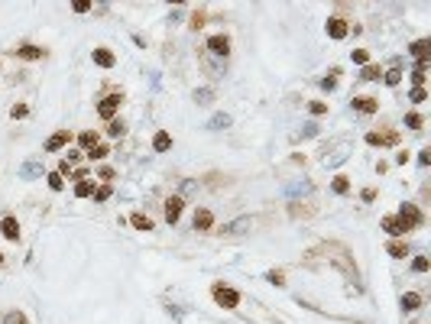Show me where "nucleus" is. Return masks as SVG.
<instances>
[{"instance_id":"nucleus-23","label":"nucleus","mask_w":431,"mask_h":324,"mask_svg":"<svg viewBox=\"0 0 431 324\" xmlns=\"http://www.w3.org/2000/svg\"><path fill=\"white\" fill-rule=\"evenodd\" d=\"M78 143H81L85 149H94V133H81V136H78Z\"/></svg>"},{"instance_id":"nucleus-20","label":"nucleus","mask_w":431,"mask_h":324,"mask_svg":"<svg viewBox=\"0 0 431 324\" xmlns=\"http://www.w3.org/2000/svg\"><path fill=\"white\" fill-rule=\"evenodd\" d=\"M243 227H250V217H240V221H234V224H227V233H240Z\"/></svg>"},{"instance_id":"nucleus-19","label":"nucleus","mask_w":431,"mask_h":324,"mask_svg":"<svg viewBox=\"0 0 431 324\" xmlns=\"http://www.w3.org/2000/svg\"><path fill=\"white\" fill-rule=\"evenodd\" d=\"M211 127H214V130H220V127H230V117H227V114H214V117H211Z\"/></svg>"},{"instance_id":"nucleus-38","label":"nucleus","mask_w":431,"mask_h":324,"mask_svg":"<svg viewBox=\"0 0 431 324\" xmlns=\"http://www.w3.org/2000/svg\"><path fill=\"white\" fill-rule=\"evenodd\" d=\"M107 133H110V136H120V133H123V127H120V124H110Z\"/></svg>"},{"instance_id":"nucleus-29","label":"nucleus","mask_w":431,"mask_h":324,"mask_svg":"<svg viewBox=\"0 0 431 324\" xmlns=\"http://www.w3.org/2000/svg\"><path fill=\"white\" fill-rule=\"evenodd\" d=\"M405 124L412 127V130H418V127H422V117H418V114H408V117H405Z\"/></svg>"},{"instance_id":"nucleus-14","label":"nucleus","mask_w":431,"mask_h":324,"mask_svg":"<svg viewBox=\"0 0 431 324\" xmlns=\"http://www.w3.org/2000/svg\"><path fill=\"white\" fill-rule=\"evenodd\" d=\"M153 146H156L159 153H165V149L172 146V139H169V133H156V139H153Z\"/></svg>"},{"instance_id":"nucleus-33","label":"nucleus","mask_w":431,"mask_h":324,"mask_svg":"<svg viewBox=\"0 0 431 324\" xmlns=\"http://www.w3.org/2000/svg\"><path fill=\"white\" fill-rule=\"evenodd\" d=\"M415 272H428V259H425V256L415 259Z\"/></svg>"},{"instance_id":"nucleus-15","label":"nucleus","mask_w":431,"mask_h":324,"mask_svg":"<svg viewBox=\"0 0 431 324\" xmlns=\"http://www.w3.org/2000/svg\"><path fill=\"white\" fill-rule=\"evenodd\" d=\"M39 172H42L39 162H26L23 169H20V175H23V178H32V175H39Z\"/></svg>"},{"instance_id":"nucleus-35","label":"nucleus","mask_w":431,"mask_h":324,"mask_svg":"<svg viewBox=\"0 0 431 324\" xmlns=\"http://www.w3.org/2000/svg\"><path fill=\"white\" fill-rule=\"evenodd\" d=\"M94 198H97V201H107V198H110V188H107V185H104V188H97V194H94Z\"/></svg>"},{"instance_id":"nucleus-28","label":"nucleus","mask_w":431,"mask_h":324,"mask_svg":"<svg viewBox=\"0 0 431 324\" xmlns=\"http://www.w3.org/2000/svg\"><path fill=\"white\" fill-rule=\"evenodd\" d=\"M360 78H367V81H373V78H379V68H373V65H367Z\"/></svg>"},{"instance_id":"nucleus-17","label":"nucleus","mask_w":431,"mask_h":324,"mask_svg":"<svg viewBox=\"0 0 431 324\" xmlns=\"http://www.w3.org/2000/svg\"><path fill=\"white\" fill-rule=\"evenodd\" d=\"M133 227H136V230H153V221L143 217V214H133Z\"/></svg>"},{"instance_id":"nucleus-37","label":"nucleus","mask_w":431,"mask_h":324,"mask_svg":"<svg viewBox=\"0 0 431 324\" xmlns=\"http://www.w3.org/2000/svg\"><path fill=\"white\" fill-rule=\"evenodd\" d=\"M321 88H324V91H334V88H337V81H334V78H324V81H321Z\"/></svg>"},{"instance_id":"nucleus-10","label":"nucleus","mask_w":431,"mask_h":324,"mask_svg":"<svg viewBox=\"0 0 431 324\" xmlns=\"http://www.w3.org/2000/svg\"><path fill=\"white\" fill-rule=\"evenodd\" d=\"M65 143H68V133H55V136H49L46 149H49V153H55V149H62Z\"/></svg>"},{"instance_id":"nucleus-4","label":"nucleus","mask_w":431,"mask_h":324,"mask_svg":"<svg viewBox=\"0 0 431 324\" xmlns=\"http://www.w3.org/2000/svg\"><path fill=\"white\" fill-rule=\"evenodd\" d=\"M179 217H182V198L165 201V221H169V224H175Z\"/></svg>"},{"instance_id":"nucleus-5","label":"nucleus","mask_w":431,"mask_h":324,"mask_svg":"<svg viewBox=\"0 0 431 324\" xmlns=\"http://www.w3.org/2000/svg\"><path fill=\"white\" fill-rule=\"evenodd\" d=\"M227 46H230L227 36H211L208 39V49H211L214 55H227Z\"/></svg>"},{"instance_id":"nucleus-8","label":"nucleus","mask_w":431,"mask_h":324,"mask_svg":"<svg viewBox=\"0 0 431 324\" xmlns=\"http://www.w3.org/2000/svg\"><path fill=\"white\" fill-rule=\"evenodd\" d=\"M353 107L360 110V114H376V100H373V97H357V100H353Z\"/></svg>"},{"instance_id":"nucleus-40","label":"nucleus","mask_w":431,"mask_h":324,"mask_svg":"<svg viewBox=\"0 0 431 324\" xmlns=\"http://www.w3.org/2000/svg\"><path fill=\"white\" fill-rule=\"evenodd\" d=\"M324 110H328V107H324L321 100H314V104H311V114H324Z\"/></svg>"},{"instance_id":"nucleus-39","label":"nucleus","mask_w":431,"mask_h":324,"mask_svg":"<svg viewBox=\"0 0 431 324\" xmlns=\"http://www.w3.org/2000/svg\"><path fill=\"white\" fill-rule=\"evenodd\" d=\"M10 114H13V120H16V117H26V107H23V104H16V107L10 110Z\"/></svg>"},{"instance_id":"nucleus-26","label":"nucleus","mask_w":431,"mask_h":324,"mask_svg":"<svg viewBox=\"0 0 431 324\" xmlns=\"http://www.w3.org/2000/svg\"><path fill=\"white\" fill-rule=\"evenodd\" d=\"M88 156H91V159H104V156H107V146H94V149H88Z\"/></svg>"},{"instance_id":"nucleus-27","label":"nucleus","mask_w":431,"mask_h":324,"mask_svg":"<svg viewBox=\"0 0 431 324\" xmlns=\"http://www.w3.org/2000/svg\"><path fill=\"white\" fill-rule=\"evenodd\" d=\"M399 68H392V71H386V85H399Z\"/></svg>"},{"instance_id":"nucleus-30","label":"nucleus","mask_w":431,"mask_h":324,"mask_svg":"<svg viewBox=\"0 0 431 324\" xmlns=\"http://www.w3.org/2000/svg\"><path fill=\"white\" fill-rule=\"evenodd\" d=\"M347 188H350V185H347V178H337V182H334V192H337V194H344Z\"/></svg>"},{"instance_id":"nucleus-21","label":"nucleus","mask_w":431,"mask_h":324,"mask_svg":"<svg viewBox=\"0 0 431 324\" xmlns=\"http://www.w3.org/2000/svg\"><path fill=\"white\" fill-rule=\"evenodd\" d=\"M62 172H52V175H49V188H52V192H62Z\"/></svg>"},{"instance_id":"nucleus-13","label":"nucleus","mask_w":431,"mask_h":324,"mask_svg":"<svg viewBox=\"0 0 431 324\" xmlns=\"http://www.w3.org/2000/svg\"><path fill=\"white\" fill-rule=\"evenodd\" d=\"M412 55H418V62L428 59V39H418L415 46H412Z\"/></svg>"},{"instance_id":"nucleus-36","label":"nucleus","mask_w":431,"mask_h":324,"mask_svg":"<svg viewBox=\"0 0 431 324\" xmlns=\"http://www.w3.org/2000/svg\"><path fill=\"white\" fill-rule=\"evenodd\" d=\"M85 10H91V3H88V0H78V3H75V13H85Z\"/></svg>"},{"instance_id":"nucleus-18","label":"nucleus","mask_w":431,"mask_h":324,"mask_svg":"<svg viewBox=\"0 0 431 324\" xmlns=\"http://www.w3.org/2000/svg\"><path fill=\"white\" fill-rule=\"evenodd\" d=\"M16 52L23 55V59H39V55H42V49H36V46H23V49H16Z\"/></svg>"},{"instance_id":"nucleus-9","label":"nucleus","mask_w":431,"mask_h":324,"mask_svg":"<svg viewBox=\"0 0 431 324\" xmlns=\"http://www.w3.org/2000/svg\"><path fill=\"white\" fill-rule=\"evenodd\" d=\"M211 224H214L211 211H198V214H195V230H208Z\"/></svg>"},{"instance_id":"nucleus-6","label":"nucleus","mask_w":431,"mask_h":324,"mask_svg":"<svg viewBox=\"0 0 431 324\" xmlns=\"http://www.w3.org/2000/svg\"><path fill=\"white\" fill-rule=\"evenodd\" d=\"M0 233H3L7 240H16V237H20V224H16L13 217H3V224H0Z\"/></svg>"},{"instance_id":"nucleus-1","label":"nucleus","mask_w":431,"mask_h":324,"mask_svg":"<svg viewBox=\"0 0 431 324\" xmlns=\"http://www.w3.org/2000/svg\"><path fill=\"white\" fill-rule=\"evenodd\" d=\"M214 301H217L220 308H237V305H240V295H237L234 289L217 286V289H214Z\"/></svg>"},{"instance_id":"nucleus-7","label":"nucleus","mask_w":431,"mask_h":324,"mask_svg":"<svg viewBox=\"0 0 431 324\" xmlns=\"http://www.w3.org/2000/svg\"><path fill=\"white\" fill-rule=\"evenodd\" d=\"M328 36H331V39H344V36H347L344 20H328Z\"/></svg>"},{"instance_id":"nucleus-22","label":"nucleus","mask_w":431,"mask_h":324,"mask_svg":"<svg viewBox=\"0 0 431 324\" xmlns=\"http://www.w3.org/2000/svg\"><path fill=\"white\" fill-rule=\"evenodd\" d=\"M3 324H26V321H23L20 311H7V315H3Z\"/></svg>"},{"instance_id":"nucleus-41","label":"nucleus","mask_w":431,"mask_h":324,"mask_svg":"<svg viewBox=\"0 0 431 324\" xmlns=\"http://www.w3.org/2000/svg\"><path fill=\"white\" fill-rule=\"evenodd\" d=\"M0 259H3V256H0Z\"/></svg>"},{"instance_id":"nucleus-25","label":"nucleus","mask_w":431,"mask_h":324,"mask_svg":"<svg viewBox=\"0 0 431 324\" xmlns=\"http://www.w3.org/2000/svg\"><path fill=\"white\" fill-rule=\"evenodd\" d=\"M195 100H198V104H211V91H208V88H201V91L195 94Z\"/></svg>"},{"instance_id":"nucleus-32","label":"nucleus","mask_w":431,"mask_h":324,"mask_svg":"<svg viewBox=\"0 0 431 324\" xmlns=\"http://www.w3.org/2000/svg\"><path fill=\"white\" fill-rule=\"evenodd\" d=\"M412 100H415V104H422V100H425V88H412Z\"/></svg>"},{"instance_id":"nucleus-34","label":"nucleus","mask_w":431,"mask_h":324,"mask_svg":"<svg viewBox=\"0 0 431 324\" xmlns=\"http://www.w3.org/2000/svg\"><path fill=\"white\" fill-rule=\"evenodd\" d=\"M353 62H357V65H367V52H363V49H357V52H353Z\"/></svg>"},{"instance_id":"nucleus-12","label":"nucleus","mask_w":431,"mask_h":324,"mask_svg":"<svg viewBox=\"0 0 431 324\" xmlns=\"http://www.w3.org/2000/svg\"><path fill=\"white\" fill-rule=\"evenodd\" d=\"M418 305H422V295H415V292L402 295V308H405V311H415Z\"/></svg>"},{"instance_id":"nucleus-2","label":"nucleus","mask_w":431,"mask_h":324,"mask_svg":"<svg viewBox=\"0 0 431 324\" xmlns=\"http://www.w3.org/2000/svg\"><path fill=\"white\" fill-rule=\"evenodd\" d=\"M402 224V230H408V227H415V224H422V214H418L412 204H402V211H399V217H396Z\"/></svg>"},{"instance_id":"nucleus-24","label":"nucleus","mask_w":431,"mask_h":324,"mask_svg":"<svg viewBox=\"0 0 431 324\" xmlns=\"http://www.w3.org/2000/svg\"><path fill=\"white\" fill-rule=\"evenodd\" d=\"M75 194H78V198H88V194H91V185H88V182H78V185H75Z\"/></svg>"},{"instance_id":"nucleus-3","label":"nucleus","mask_w":431,"mask_h":324,"mask_svg":"<svg viewBox=\"0 0 431 324\" xmlns=\"http://www.w3.org/2000/svg\"><path fill=\"white\" fill-rule=\"evenodd\" d=\"M117 107H120V97H117V94H110V97H104V100H101V107H97V114H101V117H107V120H110V117L117 114Z\"/></svg>"},{"instance_id":"nucleus-16","label":"nucleus","mask_w":431,"mask_h":324,"mask_svg":"<svg viewBox=\"0 0 431 324\" xmlns=\"http://www.w3.org/2000/svg\"><path fill=\"white\" fill-rule=\"evenodd\" d=\"M383 227L392 233V237H399V233H405V230H402V224L396 221V217H386V221H383Z\"/></svg>"},{"instance_id":"nucleus-11","label":"nucleus","mask_w":431,"mask_h":324,"mask_svg":"<svg viewBox=\"0 0 431 324\" xmlns=\"http://www.w3.org/2000/svg\"><path fill=\"white\" fill-rule=\"evenodd\" d=\"M94 62L101 65V68H110V65H114V55H110L107 49H94Z\"/></svg>"},{"instance_id":"nucleus-31","label":"nucleus","mask_w":431,"mask_h":324,"mask_svg":"<svg viewBox=\"0 0 431 324\" xmlns=\"http://www.w3.org/2000/svg\"><path fill=\"white\" fill-rule=\"evenodd\" d=\"M389 253L392 256H405V247H402V243H389Z\"/></svg>"}]
</instances>
